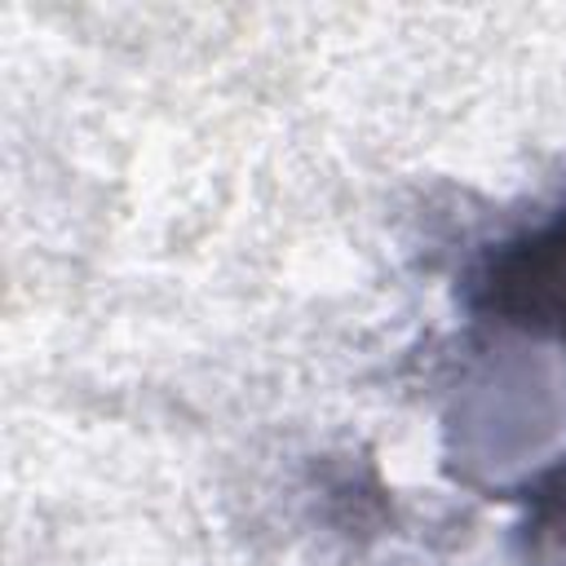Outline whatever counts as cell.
I'll use <instances>...</instances> for the list:
<instances>
[{
  "mask_svg": "<svg viewBox=\"0 0 566 566\" xmlns=\"http://www.w3.org/2000/svg\"><path fill=\"white\" fill-rule=\"evenodd\" d=\"M535 500H539V509H544V513H566V469H557V473L539 486V495H535Z\"/></svg>",
  "mask_w": 566,
  "mask_h": 566,
  "instance_id": "7a4b0ae2",
  "label": "cell"
},
{
  "mask_svg": "<svg viewBox=\"0 0 566 566\" xmlns=\"http://www.w3.org/2000/svg\"><path fill=\"white\" fill-rule=\"evenodd\" d=\"M478 310L522 327L566 332V217L526 243L504 248L486 265L478 283Z\"/></svg>",
  "mask_w": 566,
  "mask_h": 566,
  "instance_id": "6da1fadb",
  "label": "cell"
}]
</instances>
